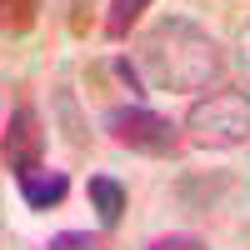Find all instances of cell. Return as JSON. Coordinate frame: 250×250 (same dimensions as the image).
I'll use <instances>...</instances> for the list:
<instances>
[{
	"label": "cell",
	"mask_w": 250,
	"mask_h": 250,
	"mask_svg": "<svg viewBox=\"0 0 250 250\" xmlns=\"http://www.w3.org/2000/svg\"><path fill=\"white\" fill-rule=\"evenodd\" d=\"M85 195H90V210L100 215V225H105V230H115L120 215H125V185H120L115 175H90Z\"/></svg>",
	"instance_id": "6"
},
{
	"label": "cell",
	"mask_w": 250,
	"mask_h": 250,
	"mask_svg": "<svg viewBox=\"0 0 250 250\" xmlns=\"http://www.w3.org/2000/svg\"><path fill=\"white\" fill-rule=\"evenodd\" d=\"M35 10H40V0H0V30H10V35L30 30Z\"/></svg>",
	"instance_id": "8"
},
{
	"label": "cell",
	"mask_w": 250,
	"mask_h": 250,
	"mask_svg": "<svg viewBox=\"0 0 250 250\" xmlns=\"http://www.w3.org/2000/svg\"><path fill=\"white\" fill-rule=\"evenodd\" d=\"M135 70L145 90H170V95H195L220 85L225 75V50L210 30H200L185 15H165L135 40Z\"/></svg>",
	"instance_id": "1"
},
{
	"label": "cell",
	"mask_w": 250,
	"mask_h": 250,
	"mask_svg": "<svg viewBox=\"0 0 250 250\" xmlns=\"http://www.w3.org/2000/svg\"><path fill=\"white\" fill-rule=\"evenodd\" d=\"M235 60H240V70H245V80H250V20L240 25V35H235Z\"/></svg>",
	"instance_id": "11"
},
{
	"label": "cell",
	"mask_w": 250,
	"mask_h": 250,
	"mask_svg": "<svg viewBox=\"0 0 250 250\" xmlns=\"http://www.w3.org/2000/svg\"><path fill=\"white\" fill-rule=\"evenodd\" d=\"M145 5H150V0H110V10H105V35H110V40H125Z\"/></svg>",
	"instance_id": "7"
},
{
	"label": "cell",
	"mask_w": 250,
	"mask_h": 250,
	"mask_svg": "<svg viewBox=\"0 0 250 250\" xmlns=\"http://www.w3.org/2000/svg\"><path fill=\"white\" fill-rule=\"evenodd\" d=\"M145 250H205V240L200 235H160V240H150Z\"/></svg>",
	"instance_id": "10"
},
{
	"label": "cell",
	"mask_w": 250,
	"mask_h": 250,
	"mask_svg": "<svg viewBox=\"0 0 250 250\" xmlns=\"http://www.w3.org/2000/svg\"><path fill=\"white\" fill-rule=\"evenodd\" d=\"M100 125H105V135L115 145H125L135 155H170L180 145V125L165 120L150 105H115V110L100 115Z\"/></svg>",
	"instance_id": "3"
},
{
	"label": "cell",
	"mask_w": 250,
	"mask_h": 250,
	"mask_svg": "<svg viewBox=\"0 0 250 250\" xmlns=\"http://www.w3.org/2000/svg\"><path fill=\"white\" fill-rule=\"evenodd\" d=\"M0 160H5V170L15 180L35 175L40 165H45V125H40V110L30 100H20L5 120V135H0Z\"/></svg>",
	"instance_id": "4"
},
{
	"label": "cell",
	"mask_w": 250,
	"mask_h": 250,
	"mask_svg": "<svg viewBox=\"0 0 250 250\" xmlns=\"http://www.w3.org/2000/svg\"><path fill=\"white\" fill-rule=\"evenodd\" d=\"M65 195H70V175L65 170H45V165H40L35 175L20 180V200H25L30 210H55Z\"/></svg>",
	"instance_id": "5"
},
{
	"label": "cell",
	"mask_w": 250,
	"mask_h": 250,
	"mask_svg": "<svg viewBox=\"0 0 250 250\" xmlns=\"http://www.w3.org/2000/svg\"><path fill=\"white\" fill-rule=\"evenodd\" d=\"M45 250H105V235H95V230H60V235H50Z\"/></svg>",
	"instance_id": "9"
},
{
	"label": "cell",
	"mask_w": 250,
	"mask_h": 250,
	"mask_svg": "<svg viewBox=\"0 0 250 250\" xmlns=\"http://www.w3.org/2000/svg\"><path fill=\"white\" fill-rule=\"evenodd\" d=\"M185 140L200 150H235L250 140V90H205L185 110Z\"/></svg>",
	"instance_id": "2"
}]
</instances>
